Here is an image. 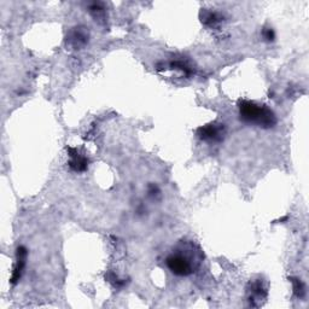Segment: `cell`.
Segmentation results:
<instances>
[{
  "label": "cell",
  "mask_w": 309,
  "mask_h": 309,
  "mask_svg": "<svg viewBox=\"0 0 309 309\" xmlns=\"http://www.w3.org/2000/svg\"><path fill=\"white\" fill-rule=\"evenodd\" d=\"M241 120L245 123L256 125L263 128H270L277 123L274 113L266 105H259L254 101H239Z\"/></svg>",
  "instance_id": "obj_1"
},
{
  "label": "cell",
  "mask_w": 309,
  "mask_h": 309,
  "mask_svg": "<svg viewBox=\"0 0 309 309\" xmlns=\"http://www.w3.org/2000/svg\"><path fill=\"white\" fill-rule=\"evenodd\" d=\"M195 260V256H189L186 253H173L167 257L165 263L173 274L187 277L192 274L198 266V262Z\"/></svg>",
  "instance_id": "obj_2"
},
{
  "label": "cell",
  "mask_w": 309,
  "mask_h": 309,
  "mask_svg": "<svg viewBox=\"0 0 309 309\" xmlns=\"http://www.w3.org/2000/svg\"><path fill=\"white\" fill-rule=\"evenodd\" d=\"M197 135L205 142H221L225 135V126L221 123H212L197 129Z\"/></svg>",
  "instance_id": "obj_3"
},
{
  "label": "cell",
  "mask_w": 309,
  "mask_h": 309,
  "mask_svg": "<svg viewBox=\"0 0 309 309\" xmlns=\"http://www.w3.org/2000/svg\"><path fill=\"white\" fill-rule=\"evenodd\" d=\"M68 152H69V157H70L69 165L73 170L84 171L87 169L88 160L85 157V156L80 155L78 152V150L72 149V148L68 149Z\"/></svg>",
  "instance_id": "obj_4"
},
{
  "label": "cell",
  "mask_w": 309,
  "mask_h": 309,
  "mask_svg": "<svg viewBox=\"0 0 309 309\" xmlns=\"http://www.w3.org/2000/svg\"><path fill=\"white\" fill-rule=\"evenodd\" d=\"M25 257H27V250H25V248L20 247L17 249V261H16L14 273H12V278H11L12 284H16L21 278L22 272H23L25 266Z\"/></svg>",
  "instance_id": "obj_5"
},
{
  "label": "cell",
  "mask_w": 309,
  "mask_h": 309,
  "mask_svg": "<svg viewBox=\"0 0 309 309\" xmlns=\"http://www.w3.org/2000/svg\"><path fill=\"white\" fill-rule=\"evenodd\" d=\"M68 41H69L70 45H73L74 47H80L87 43L88 35H87V33H86L85 29H81V28H75V29L70 33Z\"/></svg>",
  "instance_id": "obj_6"
},
{
  "label": "cell",
  "mask_w": 309,
  "mask_h": 309,
  "mask_svg": "<svg viewBox=\"0 0 309 309\" xmlns=\"http://www.w3.org/2000/svg\"><path fill=\"white\" fill-rule=\"evenodd\" d=\"M220 20H221V17H220L216 12H205V14L202 16V22L208 25L218 23Z\"/></svg>",
  "instance_id": "obj_7"
},
{
  "label": "cell",
  "mask_w": 309,
  "mask_h": 309,
  "mask_svg": "<svg viewBox=\"0 0 309 309\" xmlns=\"http://www.w3.org/2000/svg\"><path fill=\"white\" fill-rule=\"evenodd\" d=\"M291 282H292V284H294V291H295L296 296H297V297H303L304 292H305L303 283L296 278H291Z\"/></svg>",
  "instance_id": "obj_8"
},
{
  "label": "cell",
  "mask_w": 309,
  "mask_h": 309,
  "mask_svg": "<svg viewBox=\"0 0 309 309\" xmlns=\"http://www.w3.org/2000/svg\"><path fill=\"white\" fill-rule=\"evenodd\" d=\"M263 37H264V39L268 40V41L274 40V31H273L272 29H266L263 31Z\"/></svg>",
  "instance_id": "obj_9"
}]
</instances>
